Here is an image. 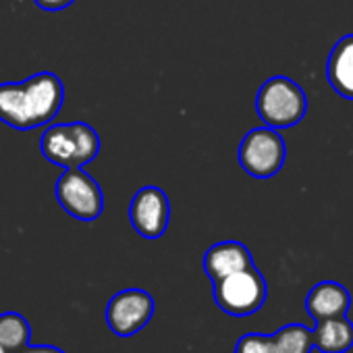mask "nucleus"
Segmentation results:
<instances>
[{"mask_svg": "<svg viewBox=\"0 0 353 353\" xmlns=\"http://www.w3.org/2000/svg\"><path fill=\"white\" fill-rule=\"evenodd\" d=\"M63 81L48 71L36 73L17 83H0V121L5 125L30 131L50 123L63 108Z\"/></svg>", "mask_w": 353, "mask_h": 353, "instance_id": "1", "label": "nucleus"}, {"mask_svg": "<svg viewBox=\"0 0 353 353\" xmlns=\"http://www.w3.org/2000/svg\"><path fill=\"white\" fill-rule=\"evenodd\" d=\"M40 148L48 162L63 168H77L98 156L100 137L88 123H63L44 131Z\"/></svg>", "mask_w": 353, "mask_h": 353, "instance_id": "2", "label": "nucleus"}, {"mask_svg": "<svg viewBox=\"0 0 353 353\" xmlns=\"http://www.w3.org/2000/svg\"><path fill=\"white\" fill-rule=\"evenodd\" d=\"M256 110L266 127L287 129L297 125L307 110V98L301 85L285 75L270 77L256 96Z\"/></svg>", "mask_w": 353, "mask_h": 353, "instance_id": "3", "label": "nucleus"}, {"mask_svg": "<svg viewBox=\"0 0 353 353\" xmlns=\"http://www.w3.org/2000/svg\"><path fill=\"white\" fill-rule=\"evenodd\" d=\"M212 285H214L212 295L216 305L225 314L235 318H245L256 314L264 305L268 295L266 279L256 266L233 272Z\"/></svg>", "mask_w": 353, "mask_h": 353, "instance_id": "4", "label": "nucleus"}, {"mask_svg": "<svg viewBox=\"0 0 353 353\" xmlns=\"http://www.w3.org/2000/svg\"><path fill=\"white\" fill-rule=\"evenodd\" d=\"M61 208L81 223L96 221L104 210V194L100 185L81 168H65L54 188Z\"/></svg>", "mask_w": 353, "mask_h": 353, "instance_id": "5", "label": "nucleus"}, {"mask_svg": "<svg viewBox=\"0 0 353 353\" xmlns=\"http://www.w3.org/2000/svg\"><path fill=\"white\" fill-rule=\"evenodd\" d=\"M287 158L285 139L272 127H256L245 133L239 145V164L256 179L274 176Z\"/></svg>", "mask_w": 353, "mask_h": 353, "instance_id": "6", "label": "nucleus"}, {"mask_svg": "<svg viewBox=\"0 0 353 353\" xmlns=\"http://www.w3.org/2000/svg\"><path fill=\"white\" fill-rule=\"evenodd\" d=\"M156 312L154 297L143 289H125L112 295L106 305V322L119 336H133L152 320Z\"/></svg>", "mask_w": 353, "mask_h": 353, "instance_id": "7", "label": "nucleus"}, {"mask_svg": "<svg viewBox=\"0 0 353 353\" xmlns=\"http://www.w3.org/2000/svg\"><path fill=\"white\" fill-rule=\"evenodd\" d=\"M129 221L143 239H160L168 229L170 204L160 188H141L129 206Z\"/></svg>", "mask_w": 353, "mask_h": 353, "instance_id": "8", "label": "nucleus"}, {"mask_svg": "<svg viewBox=\"0 0 353 353\" xmlns=\"http://www.w3.org/2000/svg\"><path fill=\"white\" fill-rule=\"evenodd\" d=\"M349 307H351V293L345 285L336 281H322L314 285L305 295V312L314 318V322L347 316Z\"/></svg>", "mask_w": 353, "mask_h": 353, "instance_id": "9", "label": "nucleus"}, {"mask_svg": "<svg viewBox=\"0 0 353 353\" xmlns=\"http://www.w3.org/2000/svg\"><path fill=\"white\" fill-rule=\"evenodd\" d=\"M250 266H256L254 264V258H252V252L239 243V241H221V243H214L206 254H204V272L208 274V279L212 283L233 274V272H239V270H245Z\"/></svg>", "mask_w": 353, "mask_h": 353, "instance_id": "10", "label": "nucleus"}, {"mask_svg": "<svg viewBox=\"0 0 353 353\" xmlns=\"http://www.w3.org/2000/svg\"><path fill=\"white\" fill-rule=\"evenodd\" d=\"M326 75L339 96L353 100V34L343 36L330 50Z\"/></svg>", "mask_w": 353, "mask_h": 353, "instance_id": "11", "label": "nucleus"}, {"mask_svg": "<svg viewBox=\"0 0 353 353\" xmlns=\"http://www.w3.org/2000/svg\"><path fill=\"white\" fill-rule=\"evenodd\" d=\"M312 336L314 349L322 353H347L353 347V322L347 316L316 322Z\"/></svg>", "mask_w": 353, "mask_h": 353, "instance_id": "12", "label": "nucleus"}, {"mask_svg": "<svg viewBox=\"0 0 353 353\" xmlns=\"http://www.w3.org/2000/svg\"><path fill=\"white\" fill-rule=\"evenodd\" d=\"M276 353H312L314 336L305 324H287L272 334Z\"/></svg>", "mask_w": 353, "mask_h": 353, "instance_id": "13", "label": "nucleus"}, {"mask_svg": "<svg viewBox=\"0 0 353 353\" xmlns=\"http://www.w3.org/2000/svg\"><path fill=\"white\" fill-rule=\"evenodd\" d=\"M32 328L30 322L17 314V312H5L0 314V343L11 353L21 351L26 345H30Z\"/></svg>", "mask_w": 353, "mask_h": 353, "instance_id": "14", "label": "nucleus"}, {"mask_svg": "<svg viewBox=\"0 0 353 353\" xmlns=\"http://www.w3.org/2000/svg\"><path fill=\"white\" fill-rule=\"evenodd\" d=\"M235 353H276L274 343H272V334L248 332L237 341Z\"/></svg>", "mask_w": 353, "mask_h": 353, "instance_id": "15", "label": "nucleus"}, {"mask_svg": "<svg viewBox=\"0 0 353 353\" xmlns=\"http://www.w3.org/2000/svg\"><path fill=\"white\" fill-rule=\"evenodd\" d=\"M34 3L44 11H63V9L71 7L75 0H34Z\"/></svg>", "mask_w": 353, "mask_h": 353, "instance_id": "16", "label": "nucleus"}, {"mask_svg": "<svg viewBox=\"0 0 353 353\" xmlns=\"http://www.w3.org/2000/svg\"><path fill=\"white\" fill-rule=\"evenodd\" d=\"M17 353H65V351L59 347H52V345H26Z\"/></svg>", "mask_w": 353, "mask_h": 353, "instance_id": "17", "label": "nucleus"}, {"mask_svg": "<svg viewBox=\"0 0 353 353\" xmlns=\"http://www.w3.org/2000/svg\"><path fill=\"white\" fill-rule=\"evenodd\" d=\"M0 353H11V351H9V349H5V347H3V343H0Z\"/></svg>", "mask_w": 353, "mask_h": 353, "instance_id": "18", "label": "nucleus"}]
</instances>
